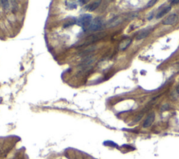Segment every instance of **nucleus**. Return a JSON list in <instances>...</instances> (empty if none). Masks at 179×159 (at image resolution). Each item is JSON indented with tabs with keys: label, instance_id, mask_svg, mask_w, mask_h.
Listing matches in <instances>:
<instances>
[{
	"label": "nucleus",
	"instance_id": "1",
	"mask_svg": "<svg viewBox=\"0 0 179 159\" xmlns=\"http://www.w3.org/2000/svg\"><path fill=\"white\" fill-rule=\"evenodd\" d=\"M106 35H107V34H106V33L104 32H97L95 33V34H91V35L88 36V37L85 39L83 43L80 45V46H88L90 45V44L95 43V42H97V41L102 39L103 38L105 37Z\"/></svg>",
	"mask_w": 179,
	"mask_h": 159
},
{
	"label": "nucleus",
	"instance_id": "2",
	"mask_svg": "<svg viewBox=\"0 0 179 159\" xmlns=\"http://www.w3.org/2000/svg\"><path fill=\"white\" fill-rule=\"evenodd\" d=\"M92 21V16L90 14L80 15L79 18L77 20V24L80 26L83 30L89 28Z\"/></svg>",
	"mask_w": 179,
	"mask_h": 159
},
{
	"label": "nucleus",
	"instance_id": "3",
	"mask_svg": "<svg viewBox=\"0 0 179 159\" xmlns=\"http://www.w3.org/2000/svg\"><path fill=\"white\" fill-rule=\"evenodd\" d=\"M104 26L103 20L100 17H97L92 21L91 24L89 27L90 31H98L102 29Z\"/></svg>",
	"mask_w": 179,
	"mask_h": 159
},
{
	"label": "nucleus",
	"instance_id": "4",
	"mask_svg": "<svg viewBox=\"0 0 179 159\" xmlns=\"http://www.w3.org/2000/svg\"><path fill=\"white\" fill-rule=\"evenodd\" d=\"M177 21H178V15L176 13H172L164 19V20L162 21V24L165 26H171V25H174Z\"/></svg>",
	"mask_w": 179,
	"mask_h": 159
},
{
	"label": "nucleus",
	"instance_id": "5",
	"mask_svg": "<svg viewBox=\"0 0 179 159\" xmlns=\"http://www.w3.org/2000/svg\"><path fill=\"white\" fill-rule=\"evenodd\" d=\"M122 21V18L120 16H115L106 24V27L107 28H113V27L118 26Z\"/></svg>",
	"mask_w": 179,
	"mask_h": 159
},
{
	"label": "nucleus",
	"instance_id": "6",
	"mask_svg": "<svg viewBox=\"0 0 179 159\" xmlns=\"http://www.w3.org/2000/svg\"><path fill=\"white\" fill-rule=\"evenodd\" d=\"M131 43H132V39H131L130 38L125 39L121 41L120 44H119V49H120V51H124V50H125L126 48L130 45Z\"/></svg>",
	"mask_w": 179,
	"mask_h": 159
},
{
	"label": "nucleus",
	"instance_id": "7",
	"mask_svg": "<svg viewBox=\"0 0 179 159\" xmlns=\"http://www.w3.org/2000/svg\"><path fill=\"white\" fill-rule=\"evenodd\" d=\"M154 120H155V114L151 113L148 116L147 119H146V121H144L143 126V128H148L153 124Z\"/></svg>",
	"mask_w": 179,
	"mask_h": 159
},
{
	"label": "nucleus",
	"instance_id": "8",
	"mask_svg": "<svg viewBox=\"0 0 179 159\" xmlns=\"http://www.w3.org/2000/svg\"><path fill=\"white\" fill-rule=\"evenodd\" d=\"M151 32V28H147L145 30H142L141 32L138 33V34L136 36V39L140 40L143 39L144 38H146L149 35L150 33Z\"/></svg>",
	"mask_w": 179,
	"mask_h": 159
},
{
	"label": "nucleus",
	"instance_id": "9",
	"mask_svg": "<svg viewBox=\"0 0 179 159\" xmlns=\"http://www.w3.org/2000/svg\"><path fill=\"white\" fill-rule=\"evenodd\" d=\"M100 4H101V1H93L92 3L89 4L86 6L85 9H86V10L89 11H95L97 8H98V7L100 5Z\"/></svg>",
	"mask_w": 179,
	"mask_h": 159
},
{
	"label": "nucleus",
	"instance_id": "10",
	"mask_svg": "<svg viewBox=\"0 0 179 159\" xmlns=\"http://www.w3.org/2000/svg\"><path fill=\"white\" fill-rule=\"evenodd\" d=\"M171 9H172V7H171L170 6H169V7H167L165 8H163V9H162V10L157 14L156 18H157V19L161 18L162 17L164 16V15H166L167 13H168L169 11H171Z\"/></svg>",
	"mask_w": 179,
	"mask_h": 159
},
{
	"label": "nucleus",
	"instance_id": "11",
	"mask_svg": "<svg viewBox=\"0 0 179 159\" xmlns=\"http://www.w3.org/2000/svg\"><path fill=\"white\" fill-rule=\"evenodd\" d=\"M66 5L69 9H74L77 7L76 2L73 1H66Z\"/></svg>",
	"mask_w": 179,
	"mask_h": 159
},
{
	"label": "nucleus",
	"instance_id": "12",
	"mask_svg": "<svg viewBox=\"0 0 179 159\" xmlns=\"http://www.w3.org/2000/svg\"><path fill=\"white\" fill-rule=\"evenodd\" d=\"M76 23V20L74 18H70V20H67V22H66V23H64V28H67V27L72 26V25L75 24V23Z\"/></svg>",
	"mask_w": 179,
	"mask_h": 159
},
{
	"label": "nucleus",
	"instance_id": "13",
	"mask_svg": "<svg viewBox=\"0 0 179 159\" xmlns=\"http://www.w3.org/2000/svg\"><path fill=\"white\" fill-rule=\"evenodd\" d=\"M1 4H2V7L4 9H8L9 8V2L8 1H1Z\"/></svg>",
	"mask_w": 179,
	"mask_h": 159
},
{
	"label": "nucleus",
	"instance_id": "14",
	"mask_svg": "<svg viewBox=\"0 0 179 159\" xmlns=\"http://www.w3.org/2000/svg\"><path fill=\"white\" fill-rule=\"evenodd\" d=\"M157 2L156 0H152V1H149V2H148L147 5L146 6V8H149V7H153V6H154L155 4V3Z\"/></svg>",
	"mask_w": 179,
	"mask_h": 159
},
{
	"label": "nucleus",
	"instance_id": "15",
	"mask_svg": "<svg viewBox=\"0 0 179 159\" xmlns=\"http://www.w3.org/2000/svg\"><path fill=\"white\" fill-rule=\"evenodd\" d=\"M105 145H108V146H111V147H117V144L113 142V141H107L104 142Z\"/></svg>",
	"mask_w": 179,
	"mask_h": 159
},
{
	"label": "nucleus",
	"instance_id": "16",
	"mask_svg": "<svg viewBox=\"0 0 179 159\" xmlns=\"http://www.w3.org/2000/svg\"><path fill=\"white\" fill-rule=\"evenodd\" d=\"M78 2L81 3L80 4H87L88 2V1H78Z\"/></svg>",
	"mask_w": 179,
	"mask_h": 159
},
{
	"label": "nucleus",
	"instance_id": "17",
	"mask_svg": "<svg viewBox=\"0 0 179 159\" xmlns=\"http://www.w3.org/2000/svg\"><path fill=\"white\" fill-rule=\"evenodd\" d=\"M172 3L174 4H176L179 3V0H177V1H176V0H174V1H172Z\"/></svg>",
	"mask_w": 179,
	"mask_h": 159
},
{
	"label": "nucleus",
	"instance_id": "18",
	"mask_svg": "<svg viewBox=\"0 0 179 159\" xmlns=\"http://www.w3.org/2000/svg\"><path fill=\"white\" fill-rule=\"evenodd\" d=\"M176 90H177V92H178V93H179V85H178V86H177Z\"/></svg>",
	"mask_w": 179,
	"mask_h": 159
}]
</instances>
